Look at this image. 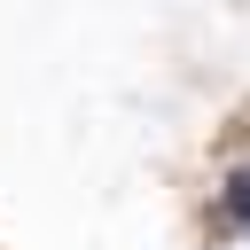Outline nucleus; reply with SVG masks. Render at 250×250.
Here are the masks:
<instances>
[{
  "label": "nucleus",
  "instance_id": "obj_1",
  "mask_svg": "<svg viewBox=\"0 0 250 250\" xmlns=\"http://www.w3.org/2000/svg\"><path fill=\"white\" fill-rule=\"evenodd\" d=\"M211 219H219L227 234H250V164H242V172H227V188L211 195Z\"/></svg>",
  "mask_w": 250,
  "mask_h": 250
}]
</instances>
